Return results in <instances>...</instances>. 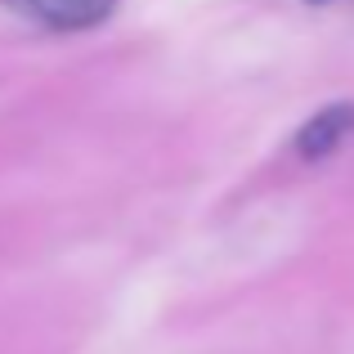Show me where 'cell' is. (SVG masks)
<instances>
[{"label":"cell","mask_w":354,"mask_h":354,"mask_svg":"<svg viewBox=\"0 0 354 354\" xmlns=\"http://www.w3.org/2000/svg\"><path fill=\"white\" fill-rule=\"evenodd\" d=\"M5 5L23 18H36L41 27H54V32H86L113 14L117 0H5Z\"/></svg>","instance_id":"cell-1"},{"label":"cell","mask_w":354,"mask_h":354,"mask_svg":"<svg viewBox=\"0 0 354 354\" xmlns=\"http://www.w3.org/2000/svg\"><path fill=\"white\" fill-rule=\"evenodd\" d=\"M350 130H354V104L323 108L319 117L305 121V130L296 135V148H301V157H328Z\"/></svg>","instance_id":"cell-2"}]
</instances>
